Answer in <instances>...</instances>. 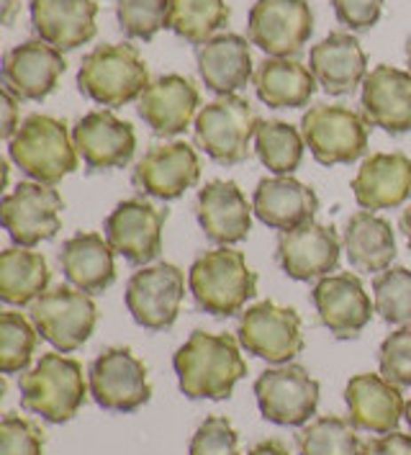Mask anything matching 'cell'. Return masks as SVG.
Here are the masks:
<instances>
[{"label":"cell","instance_id":"2e32d148","mask_svg":"<svg viewBox=\"0 0 411 455\" xmlns=\"http://www.w3.org/2000/svg\"><path fill=\"white\" fill-rule=\"evenodd\" d=\"M342 240L335 227L306 221L290 232L278 235L275 260L293 281H316L337 270Z\"/></svg>","mask_w":411,"mask_h":455},{"label":"cell","instance_id":"8d00e7d4","mask_svg":"<svg viewBox=\"0 0 411 455\" xmlns=\"http://www.w3.org/2000/svg\"><path fill=\"white\" fill-rule=\"evenodd\" d=\"M373 304L386 324L411 327V270L391 265L373 281Z\"/></svg>","mask_w":411,"mask_h":455},{"label":"cell","instance_id":"e575fe53","mask_svg":"<svg viewBox=\"0 0 411 455\" xmlns=\"http://www.w3.org/2000/svg\"><path fill=\"white\" fill-rule=\"evenodd\" d=\"M304 134L288 121H260L255 134V152L260 163L275 175L296 172L304 160Z\"/></svg>","mask_w":411,"mask_h":455},{"label":"cell","instance_id":"3957f363","mask_svg":"<svg viewBox=\"0 0 411 455\" xmlns=\"http://www.w3.org/2000/svg\"><path fill=\"white\" fill-rule=\"evenodd\" d=\"M149 88V68L134 44H98L77 70V91L98 106L122 108Z\"/></svg>","mask_w":411,"mask_h":455},{"label":"cell","instance_id":"52a82bcc","mask_svg":"<svg viewBox=\"0 0 411 455\" xmlns=\"http://www.w3.org/2000/svg\"><path fill=\"white\" fill-rule=\"evenodd\" d=\"M368 124L363 114L347 106L316 103L301 119V134L319 165H350L368 152Z\"/></svg>","mask_w":411,"mask_h":455},{"label":"cell","instance_id":"f35d334b","mask_svg":"<svg viewBox=\"0 0 411 455\" xmlns=\"http://www.w3.org/2000/svg\"><path fill=\"white\" fill-rule=\"evenodd\" d=\"M170 0H116V19L129 39L152 42L168 28Z\"/></svg>","mask_w":411,"mask_h":455},{"label":"cell","instance_id":"60d3db41","mask_svg":"<svg viewBox=\"0 0 411 455\" xmlns=\"http://www.w3.org/2000/svg\"><path fill=\"white\" fill-rule=\"evenodd\" d=\"M47 437L39 425L8 411L0 422V455H44Z\"/></svg>","mask_w":411,"mask_h":455},{"label":"cell","instance_id":"e0dca14e","mask_svg":"<svg viewBox=\"0 0 411 455\" xmlns=\"http://www.w3.org/2000/svg\"><path fill=\"white\" fill-rule=\"evenodd\" d=\"M312 301L319 322L337 339L360 337L375 314V304H370L363 281L352 273H335L319 278L312 291Z\"/></svg>","mask_w":411,"mask_h":455},{"label":"cell","instance_id":"681fc988","mask_svg":"<svg viewBox=\"0 0 411 455\" xmlns=\"http://www.w3.org/2000/svg\"><path fill=\"white\" fill-rule=\"evenodd\" d=\"M407 60H409V72H411V39L407 42Z\"/></svg>","mask_w":411,"mask_h":455},{"label":"cell","instance_id":"8992f818","mask_svg":"<svg viewBox=\"0 0 411 455\" xmlns=\"http://www.w3.org/2000/svg\"><path fill=\"white\" fill-rule=\"evenodd\" d=\"M260 121L247 98L237 93L218 96L198 111L194 140L218 165H240L252 155Z\"/></svg>","mask_w":411,"mask_h":455},{"label":"cell","instance_id":"d6986e66","mask_svg":"<svg viewBox=\"0 0 411 455\" xmlns=\"http://www.w3.org/2000/svg\"><path fill=\"white\" fill-rule=\"evenodd\" d=\"M73 142L88 172L126 168L137 152V134L129 121L111 111H91L73 126Z\"/></svg>","mask_w":411,"mask_h":455},{"label":"cell","instance_id":"ba28073f","mask_svg":"<svg viewBox=\"0 0 411 455\" xmlns=\"http://www.w3.org/2000/svg\"><path fill=\"white\" fill-rule=\"evenodd\" d=\"M28 319L54 350L73 353L93 335L98 324V307L91 293L67 283L42 293L31 304Z\"/></svg>","mask_w":411,"mask_h":455},{"label":"cell","instance_id":"603a6c76","mask_svg":"<svg viewBox=\"0 0 411 455\" xmlns=\"http://www.w3.org/2000/svg\"><path fill=\"white\" fill-rule=\"evenodd\" d=\"M347 419L355 430L388 435L399 427L407 402L399 386H393L378 373H358L344 386Z\"/></svg>","mask_w":411,"mask_h":455},{"label":"cell","instance_id":"5b68a950","mask_svg":"<svg viewBox=\"0 0 411 455\" xmlns=\"http://www.w3.org/2000/svg\"><path fill=\"white\" fill-rule=\"evenodd\" d=\"M8 157L31 180L57 186L80 165L67 124L47 114H31L21 121L16 137L8 142Z\"/></svg>","mask_w":411,"mask_h":455},{"label":"cell","instance_id":"30bf717a","mask_svg":"<svg viewBox=\"0 0 411 455\" xmlns=\"http://www.w3.org/2000/svg\"><path fill=\"white\" fill-rule=\"evenodd\" d=\"M183 296H186L183 270L172 263H154L145 265L129 278L123 301L139 327L162 332L178 322Z\"/></svg>","mask_w":411,"mask_h":455},{"label":"cell","instance_id":"4316f807","mask_svg":"<svg viewBox=\"0 0 411 455\" xmlns=\"http://www.w3.org/2000/svg\"><path fill=\"white\" fill-rule=\"evenodd\" d=\"M309 68L329 96H350L368 77V57L347 31H332L309 52Z\"/></svg>","mask_w":411,"mask_h":455},{"label":"cell","instance_id":"1f68e13d","mask_svg":"<svg viewBox=\"0 0 411 455\" xmlns=\"http://www.w3.org/2000/svg\"><path fill=\"white\" fill-rule=\"evenodd\" d=\"M342 244L350 265L360 273H383L396 258V235L391 221L365 209L347 219Z\"/></svg>","mask_w":411,"mask_h":455},{"label":"cell","instance_id":"ac0fdd59","mask_svg":"<svg viewBox=\"0 0 411 455\" xmlns=\"http://www.w3.org/2000/svg\"><path fill=\"white\" fill-rule=\"evenodd\" d=\"M201 180V160L188 142L154 144L131 172V186L160 201H175Z\"/></svg>","mask_w":411,"mask_h":455},{"label":"cell","instance_id":"cb8c5ba5","mask_svg":"<svg viewBox=\"0 0 411 455\" xmlns=\"http://www.w3.org/2000/svg\"><path fill=\"white\" fill-rule=\"evenodd\" d=\"M358 206L365 212L399 209L411 196V160L404 152H378L365 157L352 180Z\"/></svg>","mask_w":411,"mask_h":455},{"label":"cell","instance_id":"c3c4849f","mask_svg":"<svg viewBox=\"0 0 411 455\" xmlns=\"http://www.w3.org/2000/svg\"><path fill=\"white\" fill-rule=\"evenodd\" d=\"M399 229H401V235L407 237L409 242V250H411V206L409 209H404V214L399 219Z\"/></svg>","mask_w":411,"mask_h":455},{"label":"cell","instance_id":"d6a6232c","mask_svg":"<svg viewBox=\"0 0 411 455\" xmlns=\"http://www.w3.org/2000/svg\"><path fill=\"white\" fill-rule=\"evenodd\" d=\"M51 270L42 252L11 247L0 252V299L11 307H31L47 293Z\"/></svg>","mask_w":411,"mask_h":455},{"label":"cell","instance_id":"f6af8a7d","mask_svg":"<svg viewBox=\"0 0 411 455\" xmlns=\"http://www.w3.org/2000/svg\"><path fill=\"white\" fill-rule=\"evenodd\" d=\"M0 108H3V121H0V137L5 140V142H11L13 137H16V132H19V126H21V108H19V98L13 96L11 91H5L3 88V96H0Z\"/></svg>","mask_w":411,"mask_h":455},{"label":"cell","instance_id":"6da1fadb","mask_svg":"<svg viewBox=\"0 0 411 455\" xmlns=\"http://www.w3.org/2000/svg\"><path fill=\"white\" fill-rule=\"evenodd\" d=\"M180 391L188 399L224 402L247 376L240 342L232 335H211L195 330L186 345L172 355Z\"/></svg>","mask_w":411,"mask_h":455},{"label":"cell","instance_id":"7c38bea8","mask_svg":"<svg viewBox=\"0 0 411 455\" xmlns=\"http://www.w3.org/2000/svg\"><path fill=\"white\" fill-rule=\"evenodd\" d=\"M314 34V13L306 0H255L247 19V39L267 57H296Z\"/></svg>","mask_w":411,"mask_h":455},{"label":"cell","instance_id":"f546056e","mask_svg":"<svg viewBox=\"0 0 411 455\" xmlns=\"http://www.w3.org/2000/svg\"><path fill=\"white\" fill-rule=\"evenodd\" d=\"M114 247L98 232H80L62 244L59 250V267L67 283L85 293H103L116 281V263Z\"/></svg>","mask_w":411,"mask_h":455},{"label":"cell","instance_id":"83f0119b","mask_svg":"<svg viewBox=\"0 0 411 455\" xmlns=\"http://www.w3.org/2000/svg\"><path fill=\"white\" fill-rule=\"evenodd\" d=\"M255 216L270 229L290 232L306 221H314L319 212V196L290 175L263 178L252 196Z\"/></svg>","mask_w":411,"mask_h":455},{"label":"cell","instance_id":"4dcf8cb0","mask_svg":"<svg viewBox=\"0 0 411 455\" xmlns=\"http://www.w3.org/2000/svg\"><path fill=\"white\" fill-rule=\"evenodd\" d=\"M255 91L267 108H304L316 93V77L298 57H267L255 70Z\"/></svg>","mask_w":411,"mask_h":455},{"label":"cell","instance_id":"9c48e42d","mask_svg":"<svg viewBox=\"0 0 411 455\" xmlns=\"http://www.w3.org/2000/svg\"><path fill=\"white\" fill-rule=\"evenodd\" d=\"M255 399L267 422L281 427H304L319 407V381L306 365H275L255 381Z\"/></svg>","mask_w":411,"mask_h":455},{"label":"cell","instance_id":"7dc6e473","mask_svg":"<svg viewBox=\"0 0 411 455\" xmlns=\"http://www.w3.org/2000/svg\"><path fill=\"white\" fill-rule=\"evenodd\" d=\"M19 11H21V0H3V24L13 26Z\"/></svg>","mask_w":411,"mask_h":455},{"label":"cell","instance_id":"8fae6325","mask_svg":"<svg viewBox=\"0 0 411 455\" xmlns=\"http://www.w3.org/2000/svg\"><path fill=\"white\" fill-rule=\"evenodd\" d=\"M62 209H65V201L57 188H51L47 183H36V180H24L3 198L0 216L13 244L31 250L59 235Z\"/></svg>","mask_w":411,"mask_h":455},{"label":"cell","instance_id":"9a60e30c","mask_svg":"<svg viewBox=\"0 0 411 455\" xmlns=\"http://www.w3.org/2000/svg\"><path fill=\"white\" fill-rule=\"evenodd\" d=\"M168 216V209H157L145 198H129L108 214L103 235L126 263L145 267L162 252Z\"/></svg>","mask_w":411,"mask_h":455},{"label":"cell","instance_id":"bcb514c9","mask_svg":"<svg viewBox=\"0 0 411 455\" xmlns=\"http://www.w3.org/2000/svg\"><path fill=\"white\" fill-rule=\"evenodd\" d=\"M247 455H290L288 448L281 443V440H263V443H257L252 451Z\"/></svg>","mask_w":411,"mask_h":455},{"label":"cell","instance_id":"d4e9b609","mask_svg":"<svg viewBox=\"0 0 411 455\" xmlns=\"http://www.w3.org/2000/svg\"><path fill=\"white\" fill-rule=\"evenodd\" d=\"M28 8L36 36L49 47L73 52L96 39V0H31Z\"/></svg>","mask_w":411,"mask_h":455},{"label":"cell","instance_id":"7402d4cb","mask_svg":"<svg viewBox=\"0 0 411 455\" xmlns=\"http://www.w3.org/2000/svg\"><path fill=\"white\" fill-rule=\"evenodd\" d=\"M201 93L191 77L183 75H162L149 83L139 98V119L145 121L157 137H178L183 134L191 121L198 116Z\"/></svg>","mask_w":411,"mask_h":455},{"label":"cell","instance_id":"277c9868","mask_svg":"<svg viewBox=\"0 0 411 455\" xmlns=\"http://www.w3.org/2000/svg\"><path fill=\"white\" fill-rule=\"evenodd\" d=\"M19 391L21 407L28 414H36L51 425H65L83 409L91 384H85V373L77 360L47 353L31 371H24Z\"/></svg>","mask_w":411,"mask_h":455},{"label":"cell","instance_id":"484cf974","mask_svg":"<svg viewBox=\"0 0 411 455\" xmlns=\"http://www.w3.org/2000/svg\"><path fill=\"white\" fill-rule=\"evenodd\" d=\"M363 116L399 137L411 132V72L378 65L368 72L360 93Z\"/></svg>","mask_w":411,"mask_h":455},{"label":"cell","instance_id":"b9f144b4","mask_svg":"<svg viewBox=\"0 0 411 455\" xmlns=\"http://www.w3.org/2000/svg\"><path fill=\"white\" fill-rule=\"evenodd\" d=\"M188 455H242L240 435L226 417H206L191 437Z\"/></svg>","mask_w":411,"mask_h":455},{"label":"cell","instance_id":"74e56055","mask_svg":"<svg viewBox=\"0 0 411 455\" xmlns=\"http://www.w3.org/2000/svg\"><path fill=\"white\" fill-rule=\"evenodd\" d=\"M39 330L21 312L0 314V371L5 376L24 373L36 350Z\"/></svg>","mask_w":411,"mask_h":455},{"label":"cell","instance_id":"836d02e7","mask_svg":"<svg viewBox=\"0 0 411 455\" xmlns=\"http://www.w3.org/2000/svg\"><path fill=\"white\" fill-rule=\"evenodd\" d=\"M229 16L226 0H170L168 28L188 44L201 47L229 24Z\"/></svg>","mask_w":411,"mask_h":455},{"label":"cell","instance_id":"ffe728a7","mask_svg":"<svg viewBox=\"0 0 411 455\" xmlns=\"http://www.w3.org/2000/svg\"><path fill=\"white\" fill-rule=\"evenodd\" d=\"M67 70L62 52L42 39H28L8 49L3 60V88L19 100H44L54 93L59 77Z\"/></svg>","mask_w":411,"mask_h":455},{"label":"cell","instance_id":"44dd1931","mask_svg":"<svg viewBox=\"0 0 411 455\" xmlns=\"http://www.w3.org/2000/svg\"><path fill=\"white\" fill-rule=\"evenodd\" d=\"M252 206L234 180H211L195 198V216L206 240L218 247H232L249 237Z\"/></svg>","mask_w":411,"mask_h":455},{"label":"cell","instance_id":"7a4b0ae2","mask_svg":"<svg viewBox=\"0 0 411 455\" xmlns=\"http://www.w3.org/2000/svg\"><path fill=\"white\" fill-rule=\"evenodd\" d=\"M195 307L214 316H234L257 293V273L240 250L217 247L195 258L188 273Z\"/></svg>","mask_w":411,"mask_h":455},{"label":"cell","instance_id":"d590c367","mask_svg":"<svg viewBox=\"0 0 411 455\" xmlns=\"http://www.w3.org/2000/svg\"><path fill=\"white\" fill-rule=\"evenodd\" d=\"M298 455H360L363 443L350 419L342 417H319L304 425L296 435Z\"/></svg>","mask_w":411,"mask_h":455},{"label":"cell","instance_id":"f1b7e54d","mask_svg":"<svg viewBox=\"0 0 411 455\" xmlns=\"http://www.w3.org/2000/svg\"><path fill=\"white\" fill-rule=\"evenodd\" d=\"M198 75L217 96H232L255 77L252 49L240 34H217L195 52Z\"/></svg>","mask_w":411,"mask_h":455},{"label":"cell","instance_id":"ee69618b","mask_svg":"<svg viewBox=\"0 0 411 455\" xmlns=\"http://www.w3.org/2000/svg\"><path fill=\"white\" fill-rule=\"evenodd\" d=\"M360 455H411V435L393 430L363 443Z\"/></svg>","mask_w":411,"mask_h":455},{"label":"cell","instance_id":"ab89813d","mask_svg":"<svg viewBox=\"0 0 411 455\" xmlns=\"http://www.w3.org/2000/svg\"><path fill=\"white\" fill-rule=\"evenodd\" d=\"M378 368L381 376L393 386H411V327H399L381 342Z\"/></svg>","mask_w":411,"mask_h":455},{"label":"cell","instance_id":"4fadbf2b","mask_svg":"<svg viewBox=\"0 0 411 455\" xmlns=\"http://www.w3.org/2000/svg\"><path fill=\"white\" fill-rule=\"evenodd\" d=\"M88 384L93 402L106 411L129 414L152 399L146 365L129 347L103 350L91 365Z\"/></svg>","mask_w":411,"mask_h":455},{"label":"cell","instance_id":"5bb4252c","mask_svg":"<svg viewBox=\"0 0 411 455\" xmlns=\"http://www.w3.org/2000/svg\"><path fill=\"white\" fill-rule=\"evenodd\" d=\"M237 339L247 353L267 360L273 365H286L304 353L301 316L290 307L260 301L240 316Z\"/></svg>","mask_w":411,"mask_h":455},{"label":"cell","instance_id":"f907efd6","mask_svg":"<svg viewBox=\"0 0 411 455\" xmlns=\"http://www.w3.org/2000/svg\"><path fill=\"white\" fill-rule=\"evenodd\" d=\"M404 414H407V422H409V430H411V402L407 404V411H404Z\"/></svg>","mask_w":411,"mask_h":455},{"label":"cell","instance_id":"7bdbcfd3","mask_svg":"<svg viewBox=\"0 0 411 455\" xmlns=\"http://www.w3.org/2000/svg\"><path fill=\"white\" fill-rule=\"evenodd\" d=\"M383 3L386 0H332V8L339 24L350 31H370L383 13Z\"/></svg>","mask_w":411,"mask_h":455}]
</instances>
